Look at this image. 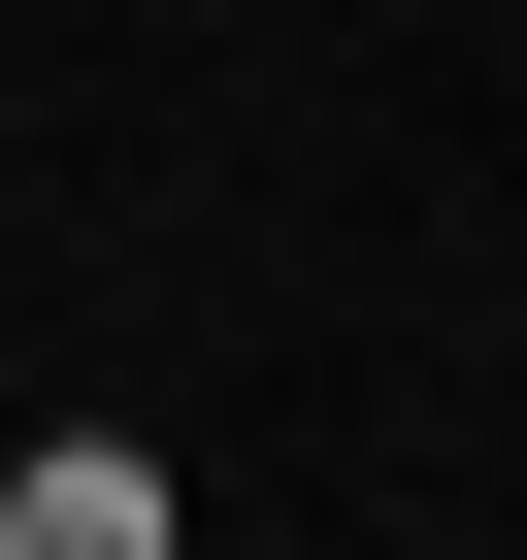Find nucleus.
<instances>
[{
    "label": "nucleus",
    "instance_id": "f257e3e1",
    "mask_svg": "<svg viewBox=\"0 0 527 560\" xmlns=\"http://www.w3.org/2000/svg\"><path fill=\"white\" fill-rule=\"evenodd\" d=\"M0 560H165V462L132 429H34V462H0Z\"/></svg>",
    "mask_w": 527,
    "mask_h": 560
}]
</instances>
